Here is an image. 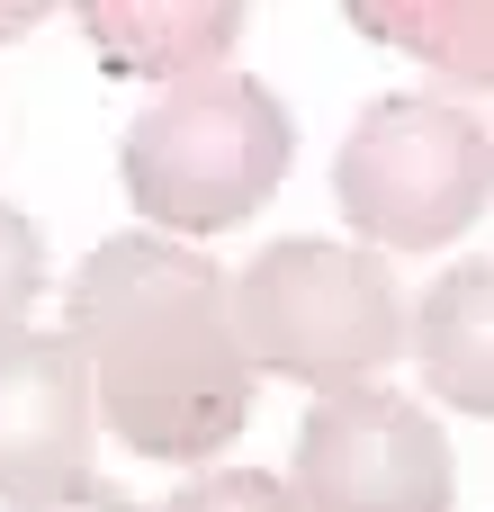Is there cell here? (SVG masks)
Returning a JSON list of instances; mask_svg holds the SVG:
<instances>
[{
  "mask_svg": "<svg viewBox=\"0 0 494 512\" xmlns=\"http://www.w3.org/2000/svg\"><path fill=\"white\" fill-rule=\"evenodd\" d=\"M36 27V9H0V36H27Z\"/></svg>",
  "mask_w": 494,
  "mask_h": 512,
  "instance_id": "13",
  "label": "cell"
},
{
  "mask_svg": "<svg viewBox=\"0 0 494 512\" xmlns=\"http://www.w3.org/2000/svg\"><path fill=\"white\" fill-rule=\"evenodd\" d=\"M288 162H297V117L252 72H207V81L162 90L117 144L126 198H135L144 234H162V243L234 234L243 216H261V198L288 180Z\"/></svg>",
  "mask_w": 494,
  "mask_h": 512,
  "instance_id": "3",
  "label": "cell"
},
{
  "mask_svg": "<svg viewBox=\"0 0 494 512\" xmlns=\"http://www.w3.org/2000/svg\"><path fill=\"white\" fill-rule=\"evenodd\" d=\"M405 351L450 414H494V261H459L405 315Z\"/></svg>",
  "mask_w": 494,
  "mask_h": 512,
  "instance_id": "8",
  "label": "cell"
},
{
  "mask_svg": "<svg viewBox=\"0 0 494 512\" xmlns=\"http://www.w3.org/2000/svg\"><path fill=\"white\" fill-rule=\"evenodd\" d=\"M279 486L297 512H450L459 459L432 405L360 387V396H315Z\"/></svg>",
  "mask_w": 494,
  "mask_h": 512,
  "instance_id": "5",
  "label": "cell"
},
{
  "mask_svg": "<svg viewBox=\"0 0 494 512\" xmlns=\"http://www.w3.org/2000/svg\"><path fill=\"white\" fill-rule=\"evenodd\" d=\"M9 512H144V504H126L117 486H99V477H81V486H63V495H45V504H9Z\"/></svg>",
  "mask_w": 494,
  "mask_h": 512,
  "instance_id": "12",
  "label": "cell"
},
{
  "mask_svg": "<svg viewBox=\"0 0 494 512\" xmlns=\"http://www.w3.org/2000/svg\"><path fill=\"white\" fill-rule=\"evenodd\" d=\"M360 36L405 45L450 90H494V0H405V9H351Z\"/></svg>",
  "mask_w": 494,
  "mask_h": 512,
  "instance_id": "9",
  "label": "cell"
},
{
  "mask_svg": "<svg viewBox=\"0 0 494 512\" xmlns=\"http://www.w3.org/2000/svg\"><path fill=\"white\" fill-rule=\"evenodd\" d=\"M90 378L63 333H0V504H45L90 477Z\"/></svg>",
  "mask_w": 494,
  "mask_h": 512,
  "instance_id": "6",
  "label": "cell"
},
{
  "mask_svg": "<svg viewBox=\"0 0 494 512\" xmlns=\"http://www.w3.org/2000/svg\"><path fill=\"white\" fill-rule=\"evenodd\" d=\"M36 288H45V234L0 198V333H18V324H27Z\"/></svg>",
  "mask_w": 494,
  "mask_h": 512,
  "instance_id": "10",
  "label": "cell"
},
{
  "mask_svg": "<svg viewBox=\"0 0 494 512\" xmlns=\"http://www.w3.org/2000/svg\"><path fill=\"white\" fill-rule=\"evenodd\" d=\"M225 315L252 378H297L315 396H360L405 360V288L360 243H270L225 279Z\"/></svg>",
  "mask_w": 494,
  "mask_h": 512,
  "instance_id": "2",
  "label": "cell"
},
{
  "mask_svg": "<svg viewBox=\"0 0 494 512\" xmlns=\"http://www.w3.org/2000/svg\"><path fill=\"white\" fill-rule=\"evenodd\" d=\"M162 512H297V504H288V486L261 477V468H207V477H189Z\"/></svg>",
  "mask_w": 494,
  "mask_h": 512,
  "instance_id": "11",
  "label": "cell"
},
{
  "mask_svg": "<svg viewBox=\"0 0 494 512\" xmlns=\"http://www.w3.org/2000/svg\"><path fill=\"white\" fill-rule=\"evenodd\" d=\"M333 207L360 252H450L494 207V135L459 99L387 90L333 153Z\"/></svg>",
  "mask_w": 494,
  "mask_h": 512,
  "instance_id": "4",
  "label": "cell"
},
{
  "mask_svg": "<svg viewBox=\"0 0 494 512\" xmlns=\"http://www.w3.org/2000/svg\"><path fill=\"white\" fill-rule=\"evenodd\" d=\"M81 36L99 45V63L108 72H126V81H207V72H225V54L243 45V9L234 0H207V9H189V0H90L81 9Z\"/></svg>",
  "mask_w": 494,
  "mask_h": 512,
  "instance_id": "7",
  "label": "cell"
},
{
  "mask_svg": "<svg viewBox=\"0 0 494 512\" xmlns=\"http://www.w3.org/2000/svg\"><path fill=\"white\" fill-rule=\"evenodd\" d=\"M63 342L90 378V423H108L135 459L198 468L252 423L225 270L189 243L108 234L63 288Z\"/></svg>",
  "mask_w": 494,
  "mask_h": 512,
  "instance_id": "1",
  "label": "cell"
}]
</instances>
